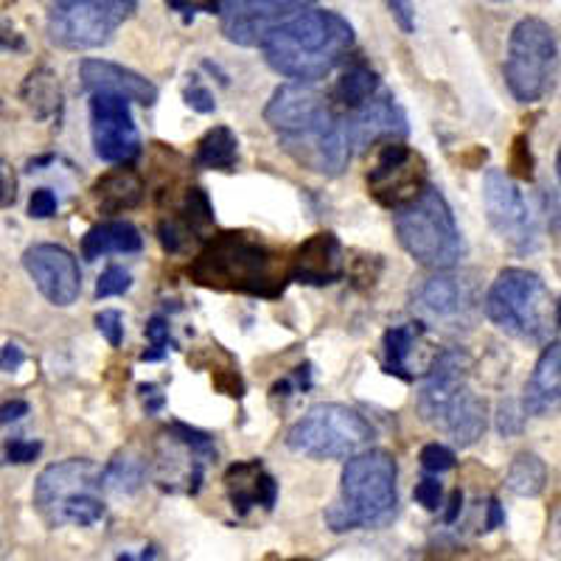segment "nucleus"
<instances>
[{
	"mask_svg": "<svg viewBox=\"0 0 561 561\" xmlns=\"http://www.w3.org/2000/svg\"><path fill=\"white\" fill-rule=\"evenodd\" d=\"M264 122L278 135L280 147L309 172L337 178L351 163L354 147L345 118H340L332 99L312 88V82L293 79L280 84L264 110Z\"/></svg>",
	"mask_w": 561,
	"mask_h": 561,
	"instance_id": "1",
	"label": "nucleus"
},
{
	"mask_svg": "<svg viewBox=\"0 0 561 561\" xmlns=\"http://www.w3.org/2000/svg\"><path fill=\"white\" fill-rule=\"evenodd\" d=\"M354 48V28L348 20L329 9H304L280 20L262 39V51L278 77L295 82L325 79Z\"/></svg>",
	"mask_w": 561,
	"mask_h": 561,
	"instance_id": "2",
	"label": "nucleus"
},
{
	"mask_svg": "<svg viewBox=\"0 0 561 561\" xmlns=\"http://www.w3.org/2000/svg\"><path fill=\"white\" fill-rule=\"evenodd\" d=\"M188 275L199 287L262 295V298H275L284 293L287 280H293L284 253L264 244L262 239L237 230L208 239L188 267Z\"/></svg>",
	"mask_w": 561,
	"mask_h": 561,
	"instance_id": "3",
	"label": "nucleus"
},
{
	"mask_svg": "<svg viewBox=\"0 0 561 561\" xmlns=\"http://www.w3.org/2000/svg\"><path fill=\"white\" fill-rule=\"evenodd\" d=\"M396 460L385 449H363L351 455L340 478V500L325 511L323 519L334 534L359 528H379L393 517Z\"/></svg>",
	"mask_w": 561,
	"mask_h": 561,
	"instance_id": "4",
	"label": "nucleus"
},
{
	"mask_svg": "<svg viewBox=\"0 0 561 561\" xmlns=\"http://www.w3.org/2000/svg\"><path fill=\"white\" fill-rule=\"evenodd\" d=\"M393 214L399 244L421 267L453 270L463 259V237L440 188L427 185L413 203Z\"/></svg>",
	"mask_w": 561,
	"mask_h": 561,
	"instance_id": "5",
	"label": "nucleus"
},
{
	"mask_svg": "<svg viewBox=\"0 0 561 561\" xmlns=\"http://www.w3.org/2000/svg\"><path fill=\"white\" fill-rule=\"evenodd\" d=\"M485 318L500 332L525 343H548L556 329L548 284L530 270L508 267L494 278L485 295Z\"/></svg>",
	"mask_w": 561,
	"mask_h": 561,
	"instance_id": "6",
	"label": "nucleus"
},
{
	"mask_svg": "<svg viewBox=\"0 0 561 561\" xmlns=\"http://www.w3.org/2000/svg\"><path fill=\"white\" fill-rule=\"evenodd\" d=\"M102 469L88 458H70L48 466L34 485V505L51 528L59 525H96L104 517L99 497Z\"/></svg>",
	"mask_w": 561,
	"mask_h": 561,
	"instance_id": "7",
	"label": "nucleus"
},
{
	"mask_svg": "<svg viewBox=\"0 0 561 561\" xmlns=\"http://www.w3.org/2000/svg\"><path fill=\"white\" fill-rule=\"evenodd\" d=\"M377 430L359 410L345 404H318L287 433V447L314 460H348L370 447Z\"/></svg>",
	"mask_w": 561,
	"mask_h": 561,
	"instance_id": "8",
	"label": "nucleus"
},
{
	"mask_svg": "<svg viewBox=\"0 0 561 561\" xmlns=\"http://www.w3.org/2000/svg\"><path fill=\"white\" fill-rule=\"evenodd\" d=\"M559 68V43L553 28L539 18L519 20L508 39L505 57V84L511 96L523 104H534L553 88Z\"/></svg>",
	"mask_w": 561,
	"mask_h": 561,
	"instance_id": "9",
	"label": "nucleus"
},
{
	"mask_svg": "<svg viewBox=\"0 0 561 561\" xmlns=\"http://www.w3.org/2000/svg\"><path fill=\"white\" fill-rule=\"evenodd\" d=\"M138 9V0H54L48 37L68 51H88L113 39Z\"/></svg>",
	"mask_w": 561,
	"mask_h": 561,
	"instance_id": "10",
	"label": "nucleus"
},
{
	"mask_svg": "<svg viewBox=\"0 0 561 561\" xmlns=\"http://www.w3.org/2000/svg\"><path fill=\"white\" fill-rule=\"evenodd\" d=\"M427 185V160L399 140L385 144L382 152L377 154V163L368 172L370 197L390 210H399L413 203Z\"/></svg>",
	"mask_w": 561,
	"mask_h": 561,
	"instance_id": "11",
	"label": "nucleus"
},
{
	"mask_svg": "<svg viewBox=\"0 0 561 561\" xmlns=\"http://www.w3.org/2000/svg\"><path fill=\"white\" fill-rule=\"evenodd\" d=\"M318 0H208L205 9L219 14L222 34L230 43L244 45H262L270 28L278 26L280 20L293 18L304 12Z\"/></svg>",
	"mask_w": 561,
	"mask_h": 561,
	"instance_id": "12",
	"label": "nucleus"
},
{
	"mask_svg": "<svg viewBox=\"0 0 561 561\" xmlns=\"http://www.w3.org/2000/svg\"><path fill=\"white\" fill-rule=\"evenodd\" d=\"M483 203L489 214L491 228L497 230V237L508 242L519 253H530L536 248V219L525 203L517 183L500 169H489L483 178Z\"/></svg>",
	"mask_w": 561,
	"mask_h": 561,
	"instance_id": "13",
	"label": "nucleus"
},
{
	"mask_svg": "<svg viewBox=\"0 0 561 561\" xmlns=\"http://www.w3.org/2000/svg\"><path fill=\"white\" fill-rule=\"evenodd\" d=\"M90 135L93 149L107 163H127L140 154V135L129 102L113 93L90 96Z\"/></svg>",
	"mask_w": 561,
	"mask_h": 561,
	"instance_id": "14",
	"label": "nucleus"
},
{
	"mask_svg": "<svg viewBox=\"0 0 561 561\" xmlns=\"http://www.w3.org/2000/svg\"><path fill=\"white\" fill-rule=\"evenodd\" d=\"M23 267L54 307H70L82 293V273H79L77 259L59 244L28 248L23 253Z\"/></svg>",
	"mask_w": 561,
	"mask_h": 561,
	"instance_id": "15",
	"label": "nucleus"
},
{
	"mask_svg": "<svg viewBox=\"0 0 561 561\" xmlns=\"http://www.w3.org/2000/svg\"><path fill=\"white\" fill-rule=\"evenodd\" d=\"M469 368H472V363H469L463 351H440L438 357H435L433 368H430L427 379H424V388L419 393L421 419L438 427V421L444 415V410H447V404L466 388Z\"/></svg>",
	"mask_w": 561,
	"mask_h": 561,
	"instance_id": "16",
	"label": "nucleus"
},
{
	"mask_svg": "<svg viewBox=\"0 0 561 561\" xmlns=\"http://www.w3.org/2000/svg\"><path fill=\"white\" fill-rule=\"evenodd\" d=\"M345 129H348L351 147L365 149L379 140H399L408 135V115L396 104L393 96H374L363 107L351 110L345 115Z\"/></svg>",
	"mask_w": 561,
	"mask_h": 561,
	"instance_id": "17",
	"label": "nucleus"
},
{
	"mask_svg": "<svg viewBox=\"0 0 561 561\" xmlns=\"http://www.w3.org/2000/svg\"><path fill=\"white\" fill-rule=\"evenodd\" d=\"M79 77L90 93H113V96L127 99L129 104H140V107H152L158 102V88L147 77H140L124 65L107 62V59H84Z\"/></svg>",
	"mask_w": 561,
	"mask_h": 561,
	"instance_id": "18",
	"label": "nucleus"
},
{
	"mask_svg": "<svg viewBox=\"0 0 561 561\" xmlns=\"http://www.w3.org/2000/svg\"><path fill=\"white\" fill-rule=\"evenodd\" d=\"M345 259L343 244L334 233H314L312 239L300 244L295 259L289 262V275L293 280L309 284V287H325L343 278Z\"/></svg>",
	"mask_w": 561,
	"mask_h": 561,
	"instance_id": "19",
	"label": "nucleus"
},
{
	"mask_svg": "<svg viewBox=\"0 0 561 561\" xmlns=\"http://www.w3.org/2000/svg\"><path fill=\"white\" fill-rule=\"evenodd\" d=\"M225 491H228V500L237 514H248L253 508L270 511L278 500V483L262 460L230 463L225 472Z\"/></svg>",
	"mask_w": 561,
	"mask_h": 561,
	"instance_id": "20",
	"label": "nucleus"
},
{
	"mask_svg": "<svg viewBox=\"0 0 561 561\" xmlns=\"http://www.w3.org/2000/svg\"><path fill=\"white\" fill-rule=\"evenodd\" d=\"M485 424H489V408H485L483 399H480L478 393H472L469 388H463L455 396L438 421V427L447 430L449 438L463 449L474 447V444L483 438Z\"/></svg>",
	"mask_w": 561,
	"mask_h": 561,
	"instance_id": "21",
	"label": "nucleus"
},
{
	"mask_svg": "<svg viewBox=\"0 0 561 561\" xmlns=\"http://www.w3.org/2000/svg\"><path fill=\"white\" fill-rule=\"evenodd\" d=\"M561 404V343H550L525 388V413L545 415Z\"/></svg>",
	"mask_w": 561,
	"mask_h": 561,
	"instance_id": "22",
	"label": "nucleus"
},
{
	"mask_svg": "<svg viewBox=\"0 0 561 561\" xmlns=\"http://www.w3.org/2000/svg\"><path fill=\"white\" fill-rule=\"evenodd\" d=\"M144 194H147L144 180L133 169H115L93 185V197H96L102 214H124V210L140 205Z\"/></svg>",
	"mask_w": 561,
	"mask_h": 561,
	"instance_id": "23",
	"label": "nucleus"
},
{
	"mask_svg": "<svg viewBox=\"0 0 561 561\" xmlns=\"http://www.w3.org/2000/svg\"><path fill=\"white\" fill-rule=\"evenodd\" d=\"M415 300L433 318H453L463 309V284L460 278L449 275L447 270H435V275L424 278L415 289Z\"/></svg>",
	"mask_w": 561,
	"mask_h": 561,
	"instance_id": "24",
	"label": "nucleus"
},
{
	"mask_svg": "<svg viewBox=\"0 0 561 561\" xmlns=\"http://www.w3.org/2000/svg\"><path fill=\"white\" fill-rule=\"evenodd\" d=\"M144 248V237L129 222H102L88 230L82 239V255L88 262H96L107 253H138Z\"/></svg>",
	"mask_w": 561,
	"mask_h": 561,
	"instance_id": "25",
	"label": "nucleus"
},
{
	"mask_svg": "<svg viewBox=\"0 0 561 561\" xmlns=\"http://www.w3.org/2000/svg\"><path fill=\"white\" fill-rule=\"evenodd\" d=\"M377 90H379L377 70H370L365 62H354L348 70H345L343 77L337 79V84H334L332 104L334 107L345 110V113H351V110L363 107V104L377 93Z\"/></svg>",
	"mask_w": 561,
	"mask_h": 561,
	"instance_id": "26",
	"label": "nucleus"
},
{
	"mask_svg": "<svg viewBox=\"0 0 561 561\" xmlns=\"http://www.w3.org/2000/svg\"><path fill=\"white\" fill-rule=\"evenodd\" d=\"M239 160V140L230 127H214L197 144V163L203 169L230 172Z\"/></svg>",
	"mask_w": 561,
	"mask_h": 561,
	"instance_id": "27",
	"label": "nucleus"
},
{
	"mask_svg": "<svg viewBox=\"0 0 561 561\" xmlns=\"http://www.w3.org/2000/svg\"><path fill=\"white\" fill-rule=\"evenodd\" d=\"M505 485H508L517 497H539L548 485V466L536 453H519L511 460L508 474H505Z\"/></svg>",
	"mask_w": 561,
	"mask_h": 561,
	"instance_id": "28",
	"label": "nucleus"
},
{
	"mask_svg": "<svg viewBox=\"0 0 561 561\" xmlns=\"http://www.w3.org/2000/svg\"><path fill=\"white\" fill-rule=\"evenodd\" d=\"M421 334H424V325L421 323H404L385 332V370L388 374L399 379H413L408 359Z\"/></svg>",
	"mask_w": 561,
	"mask_h": 561,
	"instance_id": "29",
	"label": "nucleus"
},
{
	"mask_svg": "<svg viewBox=\"0 0 561 561\" xmlns=\"http://www.w3.org/2000/svg\"><path fill=\"white\" fill-rule=\"evenodd\" d=\"M144 460L133 458V455H115L110 466L102 472V485L115 494H133L144 485Z\"/></svg>",
	"mask_w": 561,
	"mask_h": 561,
	"instance_id": "30",
	"label": "nucleus"
},
{
	"mask_svg": "<svg viewBox=\"0 0 561 561\" xmlns=\"http://www.w3.org/2000/svg\"><path fill=\"white\" fill-rule=\"evenodd\" d=\"M26 99L32 107H37V113L43 102L48 104V110H54V102H59V88L48 70H39V73H32V77H28Z\"/></svg>",
	"mask_w": 561,
	"mask_h": 561,
	"instance_id": "31",
	"label": "nucleus"
},
{
	"mask_svg": "<svg viewBox=\"0 0 561 561\" xmlns=\"http://www.w3.org/2000/svg\"><path fill=\"white\" fill-rule=\"evenodd\" d=\"M147 340L149 348L140 354L144 363H158L169 354V345H172V337H169V323L163 318H152L147 325Z\"/></svg>",
	"mask_w": 561,
	"mask_h": 561,
	"instance_id": "32",
	"label": "nucleus"
},
{
	"mask_svg": "<svg viewBox=\"0 0 561 561\" xmlns=\"http://www.w3.org/2000/svg\"><path fill=\"white\" fill-rule=\"evenodd\" d=\"M421 469L430 474H444L449 469H455V453L444 444H427L421 449Z\"/></svg>",
	"mask_w": 561,
	"mask_h": 561,
	"instance_id": "33",
	"label": "nucleus"
},
{
	"mask_svg": "<svg viewBox=\"0 0 561 561\" xmlns=\"http://www.w3.org/2000/svg\"><path fill=\"white\" fill-rule=\"evenodd\" d=\"M133 287V275L122 267H107L96 284V298H113V295H124Z\"/></svg>",
	"mask_w": 561,
	"mask_h": 561,
	"instance_id": "34",
	"label": "nucleus"
},
{
	"mask_svg": "<svg viewBox=\"0 0 561 561\" xmlns=\"http://www.w3.org/2000/svg\"><path fill=\"white\" fill-rule=\"evenodd\" d=\"M96 329L99 334H102L104 340H107L110 345H122L124 340V318L122 312H115V309H104V312L96 314Z\"/></svg>",
	"mask_w": 561,
	"mask_h": 561,
	"instance_id": "35",
	"label": "nucleus"
},
{
	"mask_svg": "<svg viewBox=\"0 0 561 561\" xmlns=\"http://www.w3.org/2000/svg\"><path fill=\"white\" fill-rule=\"evenodd\" d=\"M511 172L523 180L534 178V154H530L528 138H525V135H519V138L514 140V149H511Z\"/></svg>",
	"mask_w": 561,
	"mask_h": 561,
	"instance_id": "36",
	"label": "nucleus"
},
{
	"mask_svg": "<svg viewBox=\"0 0 561 561\" xmlns=\"http://www.w3.org/2000/svg\"><path fill=\"white\" fill-rule=\"evenodd\" d=\"M388 3V12L393 14V20L399 23L404 34H410L415 28V9L413 0H385Z\"/></svg>",
	"mask_w": 561,
	"mask_h": 561,
	"instance_id": "37",
	"label": "nucleus"
},
{
	"mask_svg": "<svg viewBox=\"0 0 561 561\" xmlns=\"http://www.w3.org/2000/svg\"><path fill=\"white\" fill-rule=\"evenodd\" d=\"M185 104L192 110H197V113H214V110H217V102L210 96V90L197 82L185 88Z\"/></svg>",
	"mask_w": 561,
	"mask_h": 561,
	"instance_id": "38",
	"label": "nucleus"
},
{
	"mask_svg": "<svg viewBox=\"0 0 561 561\" xmlns=\"http://www.w3.org/2000/svg\"><path fill=\"white\" fill-rule=\"evenodd\" d=\"M28 214L34 219H48L57 214V197L48 188H39V192L32 194V203H28Z\"/></svg>",
	"mask_w": 561,
	"mask_h": 561,
	"instance_id": "39",
	"label": "nucleus"
},
{
	"mask_svg": "<svg viewBox=\"0 0 561 561\" xmlns=\"http://www.w3.org/2000/svg\"><path fill=\"white\" fill-rule=\"evenodd\" d=\"M415 500L419 505H424L427 511H438L440 505V483L435 478H424L419 485H415Z\"/></svg>",
	"mask_w": 561,
	"mask_h": 561,
	"instance_id": "40",
	"label": "nucleus"
},
{
	"mask_svg": "<svg viewBox=\"0 0 561 561\" xmlns=\"http://www.w3.org/2000/svg\"><path fill=\"white\" fill-rule=\"evenodd\" d=\"M39 453H43V444H37V440H12L7 449V458L12 463H32Z\"/></svg>",
	"mask_w": 561,
	"mask_h": 561,
	"instance_id": "41",
	"label": "nucleus"
},
{
	"mask_svg": "<svg viewBox=\"0 0 561 561\" xmlns=\"http://www.w3.org/2000/svg\"><path fill=\"white\" fill-rule=\"evenodd\" d=\"M140 399H144V404H147L149 413H158V410H163V404H167V396L160 393L158 385H140Z\"/></svg>",
	"mask_w": 561,
	"mask_h": 561,
	"instance_id": "42",
	"label": "nucleus"
},
{
	"mask_svg": "<svg viewBox=\"0 0 561 561\" xmlns=\"http://www.w3.org/2000/svg\"><path fill=\"white\" fill-rule=\"evenodd\" d=\"M23 363H26V354L18 345H7L0 354V370H18Z\"/></svg>",
	"mask_w": 561,
	"mask_h": 561,
	"instance_id": "43",
	"label": "nucleus"
},
{
	"mask_svg": "<svg viewBox=\"0 0 561 561\" xmlns=\"http://www.w3.org/2000/svg\"><path fill=\"white\" fill-rule=\"evenodd\" d=\"M514 419H517V413H514V404L503 402V408H500V433H503V435L519 433L523 421H514Z\"/></svg>",
	"mask_w": 561,
	"mask_h": 561,
	"instance_id": "44",
	"label": "nucleus"
},
{
	"mask_svg": "<svg viewBox=\"0 0 561 561\" xmlns=\"http://www.w3.org/2000/svg\"><path fill=\"white\" fill-rule=\"evenodd\" d=\"M23 415H28L26 402H9L0 408V424H12V421L23 419Z\"/></svg>",
	"mask_w": 561,
	"mask_h": 561,
	"instance_id": "45",
	"label": "nucleus"
},
{
	"mask_svg": "<svg viewBox=\"0 0 561 561\" xmlns=\"http://www.w3.org/2000/svg\"><path fill=\"white\" fill-rule=\"evenodd\" d=\"M503 523H505V514H503V505H500V500H489V517H485V530H497Z\"/></svg>",
	"mask_w": 561,
	"mask_h": 561,
	"instance_id": "46",
	"label": "nucleus"
},
{
	"mask_svg": "<svg viewBox=\"0 0 561 561\" xmlns=\"http://www.w3.org/2000/svg\"><path fill=\"white\" fill-rule=\"evenodd\" d=\"M460 508H463V494H460V491H453V500H449V508L447 514H444V523L453 525L455 519H458Z\"/></svg>",
	"mask_w": 561,
	"mask_h": 561,
	"instance_id": "47",
	"label": "nucleus"
},
{
	"mask_svg": "<svg viewBox=\"0 0 561 561\" xmlns=\"http://www.w3.org/2000/svg\"><path fill=\"white\" fill-rule=\"evenodd\" d=\"M167 3L174 12H183L185 20H192L194 12H197V7H192V0H167Z\"/></svg>",
	"mask_w": 561,
	"mask_h": 561,
	"instance_id": "48",
	"label": "nucleus"
},
{
	"mask_svg": "<svg viewBox=\"0 0 561 561\" xmlns=\"http://www.w3.org/2000/svg\"><path fill=\"white\" fill-rule=\"evenodd\" d=\"M553 320H556V329H561V300L553 304Z\"/></svg>",
	"mask_w": 561,
	"mask_h": 561,
	"instance_id": "49",
	"label": "nucleus"
},
{
	"mask_svg": "<svg viewBox=\"0 0 561 561\" xmlns=\"http://www.w3.org/2000/svg\"><path fill=\"white\" fill-rule=\"evenodd\" d=\"M556 174H559L561 180V149H559V158H556Z\"/></svg>",
	"mask_w": 561,
	"mask_h": 561,
	"instance_id": "50",
	"label": "nucleus"
},
{
	"mask_svg": "<svg viewBox=\"0 0 561 561\" xmlns=\"http://www.w3.org/2000/svg\"><path fill=\"white\" fill-rule=\"evenodd\" d=\"M0 169H3V167H0Z\"/></svg>",
	"mask_w": 561,
	"mask_h": 561,
	"instance_id": "51",
	"label": "nucleus"
}]
</instances>
